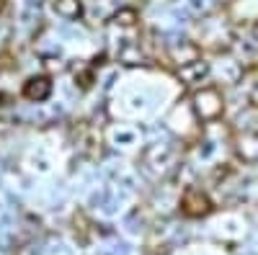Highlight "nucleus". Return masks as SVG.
Returning a JSON list of instances; mask_svg holds the SVG:
<instances>
[{
	"instance_id": "7",
	"label": "nucleus",
	"mask_w": 258,
	"mask_h": 255,
	"mask_svg": "<svg viewBox=\"0 0 258 255\" xmlns=\"http://www.w3.org/2000/svg\"><path fill=\"white\" fill-rule=\"evenodd\" d=\"M54 11L62 18H80L83 16V3H80V0H57Z\"/></svg>"
},
{
	"instance_id": "9",
	"label": "nucleus",
	"mask_w": 258,
	"mask_h": 255,
	"mask_svg": "<svg viewBox=\"0 0 258 255\" xmlns=\"http://www.w3.org/2000/svg\"><path fill=\"white\" fill-rule=\"evenodd\" d=\"M0 8H3V0H0Z\"/></svg>"
},
{
	"instance_id": "5",
	"label": "nucleus",
	"mask_w": 258,
	"mask_h": 255,
	"mask_svg": "<svg viewBox=\"0 0 258 255\" xmlns=\"http://www.w3.org/2000/svg\"><path fill=\"white\" fill-rule=\"evenodd\" d=\"M170 59H173L178 67L191 65V62H197V59H199V47H197V44H188V41H183V49H181V47L176 44V47H170Z\"/></svg>"
},
{
	"instance_id": "3",
	"label": "nucleus",
	"mask_w": 258,
	"mask_h": 255,
	"mask_svg": "<svg viewBox=\"0 0 258 255\" xmlns=\"http://www.w3.org/2000/svg\"><path fill=\"white\" fill-rule=\"evenodd\" d=\"M52 93V80L44 77V75H39V77H31L26 85H24V96L29 101H47Z\"/></svg>"
},
{
	"instance_id": "1",
	"label": "nucleus",
	"mask_w": 258,
	"mask_h": 255,
	"mask_svg": "<svg viewBox=\"0 0 258 255\" xmlns=\"http://www.w3.org/2000/svg\"><path fill=\"white\" fill-rule=\"evenodd\" d=\"M194 111H197V116L202 121H214L220 119L222 114V96L217 88H202L194 93Z\"/></svg>"
},
{
	"instance_id": "6",
	"label": "nucleus",
	"mask_w": 258,
	"mask_h": 255,
	"mask_svg": "<svg viewBox=\"0 0 258 255\" xmlns=\"http://www.w3.org/2000/svg\"><path fill=\"white\" fill-rule=\"evenodd\" d=\"M238 152H240L243 160L255 162V160H258V134H253V132L243 134V137H240V144H238Z\"/></svg>"
},
{
	"instance_id": "4",
	"label": "nucleus",
	"mask_w": 258,
	"mask_h": 255,
	"mask_svg": "<svg viewBox=\"0 0 258 255\" xmlns=\"http://www.w3.org/2000/svg\"><path fill=\"white\" fill-rule=\"evenodd\" d=\"M207 75H209V65H207V62H202V59L191 62V65L178 67V77H181L183 82H188V85H194V82H202Z\"/></svg>"
},
{
	"instance_id": "2",
	"label": "nucleus",
	"mask_w": 258,
	"mask_h": 255,
	"mask_svg": "<svg viewBox=\"0 0 258 255\" xmlns=\"http://www.w3.org/2000/svg\"><path fill=\"white\" fill-rule=\"evenodd\" d=\"M212 201L207 199V194H202V188H186V194L181 199V211L186 217H204L209 214Z\"/></svg>"
},
{
	"instance_id": "8",
	"label": "nucleus",
	"mask_w": 258,
	"mask_h": 255,
	"mask_svg": "<svg viewBox=\"0 0 258 255\" xmlns=\"http://www.w3.org/2000/svg\"><path fill=\"white\" fill-rule=\"evenodd\" d=\"M135 21H137V11H135V8L119 11V13L114 16V24H119V26H132Z\"/></svg>"
}]
</instances>
